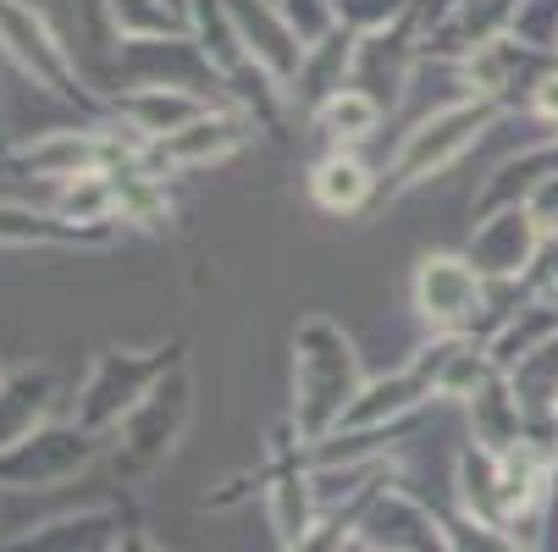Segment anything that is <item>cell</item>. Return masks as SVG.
<instances>
[{"instance_id": "obj_2", "label": "cell", "mask_w": 558, "mask_h": 552, "mask_svg": "<svg viewBox=\"0 0 558 552\" xmlns=\"http://www.w3.org/2000/svg\"><path fill=\"white\" fill-rule=\"evenodd\" d=\"M426 298L437 315H470L482 309V277H475V266H459V260H432Z\"/></svg>"}, {"instance_id": "obj_1", "label": "cell", "mask_w": 558, "mask_h": 552, "mask_svg": "<svg viewBox=\"0 0 558 552\" xmlns=\"http://www.w3.org/2000/svg\"><path fill=\"white\" fill-rule=\"evenodd\" d=\"M536 255H542V232L525 205H504V216L487 221L482 238L470 244V266H482L493 277H525L536 266Z\"/></svg>"}]
</instances>
